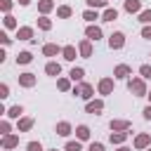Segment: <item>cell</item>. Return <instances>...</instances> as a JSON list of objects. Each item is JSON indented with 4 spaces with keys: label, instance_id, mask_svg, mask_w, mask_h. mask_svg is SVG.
<instances>
[{
    "label": "cell",
    "instance_id": "6da1fadb",
    "mask_svg": "<svg viewBox=\"0 0 151 151\" xmlns=\"http://www.w3.org/2000/svg\"><path fill=\"white\" fill-rule=\"evenodd\" d=\"M127 90H130L134 97H146V94H149L146 80H144L142 76H132V78H127Z\"/></svg>",
    "mask_w": 151,
    "mask_h": 151
},
{
    "label": "cell",
    "instance_id": "7a4b0ae2",
    "mask_svg": "<svg viewBox=\"0 0 151 151\" xmlns=\"http://www.w3.org/2000/svg\"><path fill=\"white\" fill-rule=\"evenodd\" d=\"M113 85H116V78L104 76V78L97 83V92H99L101 97H106V94H111V92H113Z\"/></svg>",
    "mask_w": 151,
    "mask_h": 151
},
{
    "label": "cell",
    "instance_id": "3957f363",
    "mask_svg": "<svg viewBox=\"0 0 151 151\" xmlns=\"http://www.w3.org/2000/svg\"><path fill=\"white\" fill-rule=\"evenodd\" d=\"M109 47L111 50H123L125 47V33L123 31H113L109 35Z\"/></svg>",
    "mask_w": 151,
    "mask_h": 151
},
{
    "label": "cell",
    "instance_id": "277c9868",
    "mask_svg": "<svg viewBox=\"0 0 151 151\" xmlns=\"http://www.w3.org/2000/svg\"><path fill=\"white\" fill-rule=\"evenodd\" d=\"M132 146H134L137 151H144V149H149V146H151V134H149V132H139V134L132 139Z\"/></svg>",
    "mask_w": 151,
    "mask_h": 151
},
{
    "label": "cell",
    "instance_id": "5b68a950",
    "mask_svg": "<svg viewBox=\"0 0 151 151\" xmlns=\"http://www.w3.org/2000/svg\"><path fill=\"white\" fill-rule=\"evenodd\" d=\"M109 127H111V132H125V130H132V123L127 118H113L109 123Z\"/></svg>",
    "mask_w": 151,
    "mask_h": 151
},
{
    "label": "cell",
    "instance_id": "8992f818",
    "mask_svg": "<svg viewBox=\"0 0 151 151\" xmlns=\"http://www.w3.org/2000/svg\"><path fill=\"white\" fill-rule=\"evenodd\" d=\"M35 83H38V76H35V73H31V71L19 73V85H21V87L31 90V87H35Z\"/></svg>",
    "mask_w": 151,
    "mask_h": 151
},
{
    "label": "cell",
    "instance_id": "52a82bcc",
    "mask_svg": "<svg viewBox=\"0 0 151 151\" xmlns=\"http://www.w3.org/2000/svg\"><path fill=\"white\" fill-rule=\"evenodd\" d=\"M0 144H2V149H5V151H12V149H17V146H19V134H14V132L2 134Z\"/></svg>",
    "mask_w": 151,
    "mask_h": 151
},
{
    "label": "cell",
    "instance_id": "ba28073f",
    "mask_svg": "<svg viewBox=\"0 0 151 151\" xmlns=\"http://www.w3.org/2000/svg\"><path fill=\"white\" fill-rule=\"evenodd\" d=\"M78 87H80V99L90 101V99L94 97V85H92V83H87V80H80V83H78Z\"/></svg>",
    "mask_w": 151,
    "mask_h": 151
},
{
    "label": "cell",
    "instance_id": "9c48e42d",
    "mask_svg": "<svg viewBox=\"0 0 151 151\" xmlns=\"http://www.w3.org/2000/svg\"><path fill=\"white\" fill-rule=\"evenodd\" d=\"M101 111H104V99H90V101H85V113L97 116Z\"/></svg>",
    "mask_w": 151,
    "mask_h": 151
},
{
    "label": "cell",
    "instance_id": "30bf717a",
    "mask_svg": "<svg viewBox=\"0 0 151 151\" xmlns=\"http://www.w3.org/2000/svg\"><path fill=\"white\" fill-rule=\"evenodd\" d=\"M85 38H90L92 42H97V40L104 38V33H101V28H99L97 24H87V28H85Z\"/></svg>",
    "mask_w": 151,
    "mask_h": 151
},
{
    "label": "cell",
    "instance_id": "8fae6325",
    "mask_svg": "<svg viewBox=\"0 0 151 151\" xmlns=\"http://www.w3.org/2000/svg\"><path fill=\"white\" fill-rule=\"evenodd\" d=\"M130 76H132V68H130L127 64H118V66L113 68V78H116V80H127Z\"/></svg>",
    "mask_w": 151,
    "mask_h": 151
},
{
    "label": "cell",
    "instance_id": "7c38bea8",
    "mask_svg": "<svg viewBox=\"0 0 151 151\" xmlns=\"http://www.w3.org/2000/svg\"><path fill=\"white\" fill-rule=\"evenodd\" d=\"M78 52H80V57H83V59H90V57H92V52H94V50H92V40H90V38L80 40V42H78Z\"/></svg>",
    "mask_w": 151,
    "mask_h": 151
},
{
    "label": "cell",
    "instance_id": "4fadbf2b",
    "mask_svg": "<svg viewBox=\"0 0 151 151\" xmlns=\"http://www.w3.org/2000/svg\"><path fill=\"white\" fill-rule=\"evenodd\" d=\"M33 35H35V33H33V26H19L14 38H19V40H28V42H31Z\"/></svg>",
    "mask_w": 151,
    "mask_h": 151
},
{
    "label": "cell",
    "instance_id": "5bb4252c",
    "mask_svg": "<svg viewBox=\"0 0 151 151\" xmlns=\"http://www.w3.org/2000/svg\"><path fill=\"white\" fill-rule=\"evenodd\" d=\"M61 45H57V42H45L42 45V54L45 57H57V54H61Z\"/></svg>",
    "mask_w": 151,
    "mask_h": 151
},
{
    "label": "cell",
    "instance_id": "9a60e30c",
    "mask_svg": "<svg viewBox=\"0 0 151 151\" xmlns=\"http://www.w3.org/2000/svg\"><path fill=\"white\" fill-rule=\"evenodd\" d=\"M61 57H64L66 61H76V57H80V52H78V47H76V45H64Z\"/></svg>",
    "mask_w": 151,
    "mask_h": 151
},
{
    "label": "cell",
    "instance_id": "2e32d148",
    "mask_svg": "<svg viewBox=\"0 0 151 151\" xmlns=\"http://www.w3.org/2000/svg\"><path fill=\"white\" fill-rule=\"evenodd\" d=\"M33 123H35V120H33L31 116H21V118L17 120V132H28V130L33 127Z\"/></svg>",
    "mask_w": 151,
    "mask_h": 151
},
{
    "label": "cell",
    "instance_id": "e0dca14e",
    "mask_svg": "<svg viewBox=\"0 0 151 151\" xmlns=\"http://www.w3.org/2000/svg\"><path fill=\"white\" fill-rule=\"evenodd\" d=\"M54 132H57L59 137H68V134L73 132V125H71L68 120H59V123H57V127H54Z\"/></svg>",
    "mask_w": 151,
    "mask_h": 151
},
{
    "label": "cell",
    "instance_id": "ac0fdd59",
    "mask_svg": "<svg viewBox=\"0 0 151 151\" xmlns=\"http://www.w3.org/2000/svg\"><path fill=\"white\" fill-rule=\"evenodd\" d=\"M123 9L127 14H139L142 12V0H125L123 2Z\"/></svg>",
    "mask_w": 151,
    "mask_h": 151
},
{
    "label": "cell",
    "instance_id": "d6986e66",
    "mask_svg": "<svg viewBox=\"0 0 151 151\" xmlns=\"http://www.w3.org/2000/svg\"><path fill=\"white\" fill-rule=\"evenodd\" d=\"M21 116H24V106H21V104L9 106V109H7V113H5V118H9V120H19Z\"/></svg>",
    "mask_w": 151,
    "mask_h": 151
},
{
    "label": "cell",
    "instance_id": "ffe728a7",
    "mask_svg": "<svg viewBox=\"0 0 151 151\" xmlns=\"http://www.w3.org/2000/svg\"><path fill=\"white\" fill-rule=\"evenodd\" d=\"M127 137H130V130H125V132H111V134H109V142L116 144V146H120V144H125Z\"/></svg>",
    "mask_w": 151,
    "mask_h": 151
},
{
    "label": "cell",
    "instance_id": "44dd1931",
    "mask_svg": "<svg viewBox=\"0 0 151 151\" xmlns=\"http://www.w3.org/2000/svg\"><path fill=\"white\" fill-rule=\"evenodd\" d=\"M45 73H47V76H52V78H57V76L61 73V64H59V61H54V59H52V61H47V64H45Z\"/></svg>",
    "mask_w": 151,
    "mask_h": 151
},
{
    "label": "cell",
    "instance_id": "7402d4cb",
    "mask_svg": "<svg viewBox=\"0 0 151 151\" xmlns=\"http://www.w3.org/2000/svg\"><path fill=\"white\" fill-rule=\"evenodd\" d=\"M52 9H57L54 0H38V12L40 14H50Z\"/></svg>",
    "mask_w": 151,
    "mask_h": 151
},
{
    "label": "cell",
    "instance_id": "603a6c76",
    "mask_svg": "<svg viewBox=\"0 0 151 151\" xmlns=\"http://www.w3.org/2000/svg\"><path fill=\"white\" fill-rule=\"evenodd\" d=\"M83 19H85L87 24H94L97 19L101 21V14H99V9H90V7H87V9L83 12Z\"/></svg>",
    "mask_w": 151,
    "mask_h": 151
},
{
    "label": "cell",
    "instance_id": "cb8c5ba5",
    "mask_svg": "<svg viewBox=\"0 0 151 151\" xmlns=\"http://www.w3.org/2000/svg\"><path fill=\"white\" fill-rule=\"evenodd\" d=\"M90 137H92V132H90V127H87V125H78V127H76V139L87 142Z\"/></svg>",
    "mask_w": 151,
    "mask_h": 151
},
{
    "label": "cell",
    "instance_id": "d4e9b609",
    "mask_svg": "<svg viewBox=\"0 0 151 151\" xmlns=\"http://www.w3.org/2000/svg\"><path fill=\"white\" fill-rule=\"evenodd\" d=\"M68 78H71L73 83H80V80L85 78V68H80V66H73V68L68 71Z\"/></svg>",
    "mask_w": 151,
    "mask_h": 151
},
{
    "label": "cell",
    "instance_id": "484cf974",
    "mask_svg": "<svg viewBox=\"0 0 151 151\" xmlns=\"http://www.w3.org/2000/svg\"><path fill=\"white\" fill-rule=\"evenodd\" d=\"M116 19H118V9L116 7H106L101 12V21H116Z\"/></svg>",
    "mask_w": 151,
    "mask_h": 151
},
{
    "label": "cell",
    "instance_id": "4316f807",
    "mask_svg": "<svg viewBox=\"0 0 151 151\" xmlns=\"http://www.w3.org/2000/svg\"><path fill=\"white\" fill-rule=\"evenodd\" d=\"M38 28H40V31H52V19H50L47 14H40V17H38Z\"/></svg>",
    "mask_w": 151,
    "mask_h": 151
},
{
    "label": "cell",
    "instance_id": "83f0119b",
    "mask_svg": "<svg viewBox=\"0 0 151 151\" xmlns=\"http://www.w3.org/2000/svg\"><path fill=\"white\" fill-rule=\"evenodd\" d=\"M71 83H73L71 78H64V76H61V78H57V90H61V92H71V90H73Z\"/></svg>",
    "mask_w": 151,
    "mask_h": 151
},
{
    "label": "cell",
    "instance_id": "f1b7e54d",
    "mask_svg": "<svg viewBox=\"0 0 151 151\" xmlns=\"http://www.w3.org/2000/svg\"><path fill=\"white\" fill-rule=\"evenodd\" d=\"M71 14H73V7H71V5H59V7H57V17H59V19H68Z\"/></svg>",
    "mask_w": 151,
    "mask_h": 151
},
{
    "label": "cell",
    "instance_id": "f546056e",
    "mask_svg": "<svg viewBox=\"0 0 151 151\" xmlns=\"http://www.w3.org/2000/svg\"><path fill=\"white\" fill-rule=\"evenodd\" d=\"M31 61H33V54H31L28 50H24V52H19V54H17V64L26 66V64H31Z\"/></svg>",
    "mask_w": 151,
    "mask_h": 151
},
{
    "label": "cell",
    "instance_id": "4dcf8cb0",
    "mask_svg": "<svg viewBox=\"0 0 151 151\" xmlns=\"http://www.w3.org/2000/svg\"><path fill=\"white\" fill-rule=\"evenodd\" d=\"M85 5L90 9H106L109 7V0H85Z\"/></svg>",
    "mask_w": 151,
    "mask_h": 151
},
{
    "label": "cell",
    "instance_id": "1f68e13d",
    "mask_svg": "<svg viewBox=\"0 0 151 151\" xmlns=\"http://www.w3.org/2000/svg\"><path fill=\"white\" fill-rule=\"evenodd\" d=\"M64 151H83V142L80 139H68L66 146H64Z\"/></svg>",
    "mask_w": 151,
    "mask_h": 151
},
{
    "label": "cell",
    "instance_id": "d6a6232c",
    "mask_svg": "<svg viewBox=\"0 0 151 151\" xmlns=\"http://www.w3.org/2000/svg\"><path fill=\"white\" fill-rule=\"evenodd\" d=\"M2 24H5V28H19V24H17V19L12 17V14H5V19H2Z\"/></svg>",
    "mask_w": 151,
    "mask_h": 151
},
{
    "label": "cell",
    "instance_id": "836d02e7",
    "mask_svg": "<svg viewBox=\"0 0 151 151\" xmlns=\"http://www.w3.org/2000/svg\"><path fill=\"white\" fill-rule=\"evenodd\" d=\"M12 132V123H9V118H2L0 120V134H9Z\"/></svg>",
    "mask_w": 151,
    "mask_h": 151
},
{
    "label": "cell",
    "instance_id": "e575fe53",
    "mask_svg": "<svg viewBox=\"0 0 151 151\" xmlns=\"http://www.w3.org/2000/svg\"><path fill=\"white\" fill-rule=\"evenodd\" d=\"M139 76H142L144 80H151V64H142V66H139Z\"/></svg>",
    "mask_w": 151,
    "mask_h": 151
},
{
    "label": "cell",
    "instance_id": "d590c367",
    "mask_svg": "<svg viewBox=\"0 0 151 151\" xmlns=\"http://www.w3.org/2000/svg\"><path fill=\"white\" fill-rule=\"evenodd\" d=\"M137 19H139L142 24H151V9H142V12L137 14Z\"/></svg>",
    "mask_w": 151,
    "mask_h": 151
},
{
    "label": "cell",
    "instance_id": "8d00e7d4",
    "mask_svg": "<svg viewBox=\"0 0 151 151\" xmlns=\"http://www.w3.org/2000/svg\"><path fill=\"white\" fill-rule=\"evenodd\" d=\"M12 7H14V2H12V0H0V9H2V14H9V12H12Z\"/></svg>",
    "mask_w": 151,
    "mask_h": 151
},
{
    "label": "cell",
    "instance_id": "74e56055",
    "mask_svg": "<svg viewBox=\"0 0 151 151\" xmlns=\"http://www.w3.org/2000/svg\"><path fill=\"white\" fill-rule=\"evenodd\" d=\"M7 97H9V85L0 83V99H7Z\"/></svg>",
    "mask_w": 151,
    "mask_h": 151
},
{
    "label": "cell",
    "instance_id": "f35d334b",
    "mask_svg": "<svg viewBox=\"0 0 151 151\" xmlns=\"http://www.w3.org/2000/svg\"><path fill=\"white\" fill-rule=\"evenodd\" d=\"M87 151H106V149H104V144H101V142H90Z\"/></svg>",
    "mask_w": 151,
    "mask_h": 151
},
{
    "label": "cell",
    "instance_id": "ab89813d",
    "mask_svg": "<svg viewBox=\"0 0 151 151\" xmlns=\"http://www.w3.org/2000/svg\"><path fill=\"white\" fill-rule=\"evenodd\" d=\"M26 149H28V151H42V144H40V142H28Z\"/></svg>",
    "mask_w": 151,
    "mask_h": 151
},
{
    "label": "cell",
    "instance_id": "60d3db41",
    "mask_svg": "<svg viewBox=\"0 0 151 151\" xmlns=\"http://www.w3.org/2000/svg\"><path fill=\"white\" fill-rule=\"evenodd\" d=\"M142 38H144V40H151V24H144V28H142Z\"/></svg>",
    "mask_w": 151,
    "mask_h": 151
},
{
    "label": "cell",
    "instance_id": "b9f144b4",
    "mask_svg": "<svg viewBox=\"0 0 151 151\" xmlns=\"http://www.w3.org/2000/svg\"><path fill=\"white\" fill-rule=\"evenodd\" d=\"M0 42H2V45H5V47H7V45H9V42H12V38H9V35H7V33H5V31H0Z\"/></svg>",
    "mask_w": 151,
    "mask_h": 151
},
{
    "label": "cell",
    "instance_id": "7bdbcfd3",
    "mask_svg": "<svg viewBox=\"0 0 151 151\" xmlns=\"http://www.w3.org/2000/svg\"><path fill=\"white\" fill-rule=\"evenodd\" d=\"M142 116H144V120H151V104H149V106H144Z\"/></svg>",
    "mask_w": 151,
    "mask_h": 151
},
{
    "label": "cell",
    "instance_id": "ee69618b",
    "mask_svg": "<svg viewBox=\"0 0 151 151\" xmlns=\"http://www.w3.org/2000/svg\"><path fill=\"white\" fill-rule=\"evenodd\" d=\"M116 151H132V149H130V146H125V144H120V146H118Z\"/></svg>",
    "mask_w": 151,
    "mask_h": 151
},
{
    "label": "cell",
    "instance_id": "f6af8a7d",
    "mask_svg": "<svg viewBox=\"0 0 151 151\" xmlns=\"http://www.w3.org/2000/svg\"><path fill=\"white\" fill-rule=\"evenodd\" d=\"M17 2H19L21 7H26V5H31V0H17Z\"/></svg>",
    "mask_w": 151,
    "mask_h": 151
},
{
    "label": "cell",
    "instance_id": "bcb514c9",
    "mask_svg": "<svg viewBox=\"0 0 151 151\" xmlns=\"http://www.w3.org/2000/svg\"><path fill=\"white\" fill-rule=\"evenodd\" d=\"M146 97H149V104H151V90H149V94H146Z\"/></svg>",
    "mask_w": 151,
    "mask_h": 151
},
{
    "label": "cell",
    "instance_id": "7dc6e473",
    "mask_svg": "<svg viewBox=\"0 0 151 151\" xmlns=\"http://www.w3.org/2000/svg\"><path fill=\"white\" fill-rule=\"evenodd\" d=\"M47 151H59V149H47Z\"/></svg>",
    "mask_w": 151,
    "mask_h": 151
},
{
    "label": "cell",
    "instance_id": "c3c4849f",
    "mask_svg": "<svg viewBox=\"0 0 151 151\" xmlns=\"http://www.w3.org/2000/svg\"><path fill=\"white\" fill-rule=\"evenodd\" d=\"M144 151H151V146H149V149H144Z\"/></svg>",
    "mask_w": 151,
    "mask_h": 151
},
{
    "label": "cell",
    "instance_id": "681fc988",
    "mask_svg": "<svg viewBox=\"0 0 151 151\" xmlns=\"http://www.w3.org/2000/svg\"><path fill=\"white\" fill-rule=\"evenodd\" d=\"M2 151H5V149H2Z\"/></svg>",
    "mask_w": 151,
    "mask_h": 151
},
{
    "label": "cell",
    "instance_id": "f907efd6",
    "mask_svg": "<svg viewBox=\"0 0 151 151\" xmlns=\"http://www.w3.org/2000/svg\"><path fill=\"white\" fill-rule=\"evenodd\" d=\"M109 2H111V0H109Z\"/></svg>",
    "mask_w": 151,
    "mask_h": 151
},
{
    "label": "cell",
    "instance_id": "816d5d0a",
    "mask_svg": "<svg viewBox=\"0 0 151 151\" xmlns=\"http://www.w3.org/2000/svg\"><path fill=\"white\" fill-rule=\"evenodd\" d=\"M149 57H151V54H149Z\"/></svg>",
    "mask_w": 151,
    "mask_h": 151
}]
</instances>
